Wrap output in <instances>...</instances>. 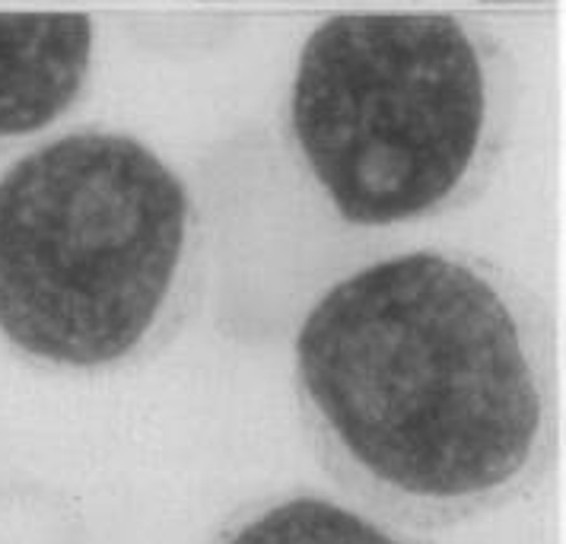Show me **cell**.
<instances>
[{"label": "cell", "instance_id": "3", "mask_svg": "<svg viewBox=\"0 0 566 544\" xmlns=\"http://www.w3.org/2000/svg\"><path fill=\"white\" fill-rule=\"evenodd\" d=\"M513 105L488 35L449 13H344L312 32L290 144L354 227L471 208L500 169Z\"/></svg>", "mask_w": 566, "mask_h": 544}, {"label": "cell", "instance_id": "2", "mask_svg": "<svg viewBox=\"0 0 566 544\" xmlns=\"http://www.w3.org/2000/svg\"><path fill=\"white\" fill-rule=\"evenodd\" d=\"M205 271L188 185L130 134L71 130L0 176V335L27 360H150L198 312Z\"/></svg>", "mask_w": 566, "mask_h": 544}, {"label": "cell", "instance_id": "1", "mask_svg": "<svg viewBox=\"0 0 566 544\" xmlns=\"http://www.w3.org/2000/svg\"><path fill=\"white\" fill-rule=\"evenodd\" d=\"M560 383L551 306L464 249L369 261L293 344L315 462L363 513L423 535L493 516L551 474Z\"/></svg>", "mask_w": 566, "mask_h": 544}, {"label": "cell", "instance_id": "4", "mask_svg": "<svg viewBox=\"0 0 566 544\" xmlns=\"http://www.w3.org/2000/svg\"><path fill=\"white\" fill-rule=\"evenodd\" d=\"M90 64L86 13H0V140L57 122L80 100Z\"/></svg>", "mask_w": 566, "mask_h": 544}, {"label": "cell", "instance_id": "5", "mask_svg": "<svg viewBox=\"0 0 566 544\" xmlns=\"http://www.w3.org/2000/svg\"><path fill=\"white\" fill-rule=\"evenodd\" d=\"M210 544H437L318 491L271 493L239 506Z\"/></svg>", "mask_w": 566, "mask_h": 544}]
</instances>
